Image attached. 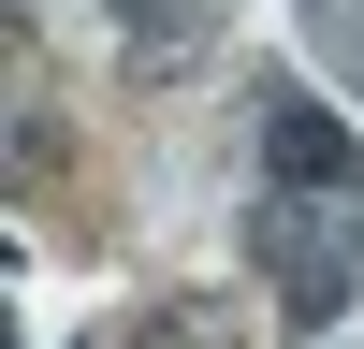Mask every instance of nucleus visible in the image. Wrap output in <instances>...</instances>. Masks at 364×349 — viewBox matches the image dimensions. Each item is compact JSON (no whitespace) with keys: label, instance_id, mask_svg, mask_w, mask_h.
I'll list each match as a JSON object with an SVG mask.
<instances>
[{"label":"nucleus","instance_id":"nucleus-4","mask_svg":"<svg viewBox=\"0 0 364 349\" xmlns=\"http://www.w3.org/2000/svg\"><path fill=\"white\" fill-rule=\"evenodd\" d=\"M161 349H219V306H175V320H161Z\"/></svg>","mask_w":364,"mask_h":349},{"label":"nucleus","instance_id":"nucleus-2","mask_svg":"<svg viewBox=\"0 0 364 349\" xmlns=\"http://www.w3.org/2000/svg\"><path fill=\"white\" fill-rule=\"evenodd\" d=\"M262 189H321V204H364V145H350V116H321L306 87H262Z\"/></svg>","mask_w":364,"mask_h":349},{"label":"nucleus","instance_id":"nucleus-1","mask_svg":"<svg viewBox=\"0 0 364 349\" xmlns=\"http://www.w3.org/2000/svg\"><path fill=\"white\" fill-rule=\"evenodd\" d=\"M248 262L277 277V306L306 320H350V291H364V204H321V189H262L248 204Z\"/></svg>","mask_w":364,"mask_h":349},{"label":"nucleus","instance_id":"nucleus-3","mask_svg":"<svg viewBox=\"0 0 364 349\" xmlns=\"http://www.w3.org/2000/svg\"><path fill=\"white\" fill-rule=\"evenodd\" d=\"M117 15V58H132V73H204V58H219V15H204V0H102Z\"/></svg>","mask_w":364,"mask_h":349}]
</instances>
